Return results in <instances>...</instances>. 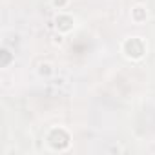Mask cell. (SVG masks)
Returning <instances> with one entry per match:
<instances>
[{
    "instance_id": "cell-1",
    "label": "cell",
    "mask_w": 155,
    "mask_h": 155,
    "mask_svg": "<svg viewBox=\"0 0 155 155\" xmlns=\"http://www.w3.org/2000/svg\"><path fill=\"white\" fill-rule=\"evenodd\" d=\"M44 142H46L48 151H51V153H66V151L71 150L73 135L66 126H51L44 135Z\"/></svg>"
},
{
    "instance_id": "cell-2",
    "label": "cell",
    "mask_w": 155,
    "mask_h": 155,
    "mask_svg": "<svg viewBox=\"0 0 155 155\" xmlns=\"http://www.w3.org/2000/svg\"><path fill=\"white\" fill-rule=\"evenodd\" d=\"M119 49H120V55L126 60H130V62H142L148 57L150 46H148V40L144 37H140V35H130V37L122 38Z\"/></svg>"
},
{
    "instance_id": "cell-3",
    "label": "cell",
    "mask_w": 155,
    "mask_h": 155,
    "mask_svg": "<svg viewBox=\"0 0 155 155\" xmlns=\"http://www.w3.org/2000/svg\"><path fill=\"white\" fill-rule=\"evenodd\" d=\"M53 28H55V31H58V33L68 37L69 33L75 31L77 18H75V15H71L68 11H57V15L53 18Z\"/></svg>"
},
{
    "instance_id": "cell-4",
    "label": "cell",
    "mask_w": 155,
    "mask_h": 155,
    "mask_svg": "<svg viewBox=\"0 0 155 155\" xmlns=\"http://www.w3.org/2000/svg\"><path fill=\"white\" fill-rule=\"evenodd\" d=\"M148 18H150V11H148V8H146L144 4H135V6H131V9H130V20H131L135 26L146 24Z\"/></svg>"
},
{
    "instance_id": "cell-5",
    "label": "cell",
    "mask_w": 155,
    "mask_h": 155,
    "mask_svg": "<svg viewBox=\"0 0 155 155\" xmlns=\"http://www.w3.org/2000/svg\"><path fill=\"white\" fill-rule=\"evenodd\" d=\"M35 71H37V75H38V79H44V81H53L55 75H57V68H55V64L49 62V60L38 62L37 68H35Z\"/></svg>"
},
{
    "instance_id": "cell-6",
    "label": "cell",
    "mask_w": 155,
    "mask_h": 155,
    "mask_svg": "<svg viewBox=\"0 0 155 155\" xmlns=\"http://www.w3.org/2000/svg\"><path fill=\"white\" fill-rule=\"evenodd\" d=\"M15 64V53L4 44L2 49H0V69H8Z\"/></svg>"
},
{
    "instance_id": "cell-7",
    "label": "cell",
    "mask_w": 155,
    "mask_h": 155,
    "mask_svg": "<svg viewBox=\"0 0 155 155\" xmlns=\"http://www.w3.org/2000/svg\"><path fill=\"white\" fill-rule=\"evenodd\" d=\"M51 2V8L57 9V11H66L71 4V0H49Z\"/></svg>"
},
{
    "instance_id": "cell-8",
    "label": "cell",
    "mask_w": 155,
    "mask_h": 155,
    "mask_svg": "<svg viewBox=\"0 0 155 155\" xmlns=\"http://www.w3.org/2000/svg\"><path fill=\"white\" fill-rule=\"evenodd\" d=\"M64 42H66V35H62V33L55 31V33H53V37H51V44H53L55 48H62V46H64Z\"/></svg>"
},
{
    "instance_id": "cell-9",
    "label": "cell",
    "mask_w": 155,
    "mask_h": 155,
    "mask_svg": "<svg viewBox=\"0 0 155 155\" xmlns=\"http://www.w3.org/2000/svg\"><path fill=\"white\" fill-rule=\"evenodd\" d=\"M53 84H55V86H64V79H55Z\"/></svg>"
}]
</instances>
